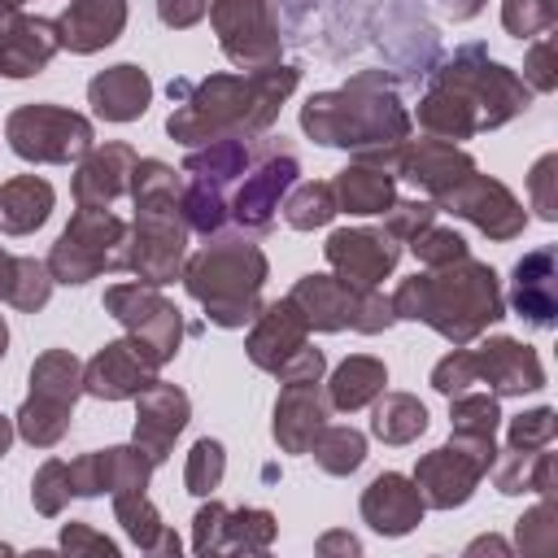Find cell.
<instances>
[{
  "label": "cell",
  "instance_id": "cell-1",
  "mask_svg": "<svg viewBox=\"0 0 558 558\" xmlns=\"http://www.w3.org/2000/svg\"><path fill=\"white\" fill-rule=\"evenodd\" d=\"M296 65H266L244 74H205V78H170V118L166 135L183 148H201L214 140H262L283 100L296 92Z\"/></svg>",
  "mask_w": 558,
  "mask_h": 558
},
{
  "label": "cell",
  "instance_id": "cell-2",
  "mask_svg": "<svg viewBox=\"0 0 558 558\" xmlns=\"http://www.w3.org/2000/svg\"><path fill=\"white\" fill-rule=\"evenodd\" d=\"M532 105V87L501 61L488 57L484 44H462L453 57H440L427 70V92L418 96L414 122L436 140H471L480 131H497Z\"/></svg>",
  "mask_w": 558,
  "mask_h": 558
},
{
  "label": "cell",
  "instance_id": "cell-3",
  "mask_svg": "<svg viewBox=\"0 0 558 558\" xmlns=\"http://www.w3.org/2000/svg\"><path fill=\"white\" fill-rule=\"evenodd\" d=\"M301 131L323 148H344L357 161H375L397 174V157L414 131V118L401 105L397 78L388 70H357L349 83L314 92L301 105Z\"/></svg>",
  "mask_w": 558,
  "mask_h": 558
},
{
  "label": "cell",
  "instance_id": "cell-4",
  "mask_svg": "<svg viewBox=\"0 0 558 558\" xmlns=\"http://www.w3.org/2000/svg\"><path fill=\"white\" fill-rule=\"evenodd\" d=\"M397 318L427 323L449 344L480 340L497 318H506V296L497 283V270L475 257H458L449 266H432L423 275H410L388 296Z\"/></svg>",
  "mask_w": 558,
  "mask_h": 558
},
{
  "label": "cell",
  "instance_id": "cell-5",
  "mask_svg": "<svg viewBox=\"0 0 558 558\" xmlns=\"http://www.w3.org/2000/svg\"><path fill=\"white\" fill-rule=\"evenodd\" d=\"M131 201L135 222L126 240V270L140 275V283H174L187 262V218H183V170H174L161 157H140L131 174Z\"/></svg>",
  "mask_w": 558,
  "mask_h": 558
},
{
  "label": "cell",
  "instance_id": "cell-6",
  "mask_svg": "<svg viewBox=\"0 0 558 558\" xmlns=\"http://www.w3.org/2000/svg\"><path fill=\"white\" fill-rule=\"evenodd\" d=\"M183 288L192 301H201L205 318L214 327H248L262 310V288L270 279V262L262 244L248 235H214L201 253L183 262Z\"/></svg>",
  "mask_w": 558,
  "mask_h": 558
},
{
  "label": "cell",
  "instance_id": "cell-7",
  "mask_svg": "<svg viewBox=\"0 0 558 558\" xmlns=\"http://www.w3.org/2000/svg\"><path fill=\"white\" fill-rule=\"evenodd\" d=\"M26 384L31 392L17 405L13 427L31 449H52L74 423V401L83 397V362L70 349H44L31 362Z\"/></svg>",
  "mask_w": 558,
  "mask_h": 558
},
{
  "label": "cell",
  "instance_id": "cell-8",
  "mask_svg": "<svg viewBox=\"0 0 558 558\" xmlns=\"http://www.w3.org/2000/svg\"><path fill=\"white\" fill-rule=\"evenodd\" d=\"M248 153H253V140H214V144L187 148V157L179 166L183 170V218L205 240L222 235L227 201L248 166Z\"/></svg>",
  "mask_w": 558,
  "mask_h": 558
},
{
  "label": "cell",
  "instance_id": "cell-9",
  "mask_svg": "<svg viewBox=\"0 0 558 558\" xmlns=\"http://www.w3.org/2000/svg\"><path fill=\"white\" fill-rule=\"evenodd\" d=\"M126 240H131V222L118 218L113 209H78L48 253L52 283L78 288L105 270H126Z\"/></svg>",
  "mask_w": 558,
  "mask_h": 558
},
{
  "label": "cell",
  "instance_id": "cell-10",
  "mask_svg": "<svg viewBox=\"0 0 558 558\" xmlns=\"http://www.w3.org/2000/svg\"><path fill=\"white\" fill-rule=\"evenodd\" d=\"M244 353L257 371L275 375L279 384H296V379H323L327 357L323 349L310 344V323L305 314L283 296L257 310V318L248 323L244 336Z\"/></svg>",
  "mask_w": 558,
  "mask_h": 558
},
{
  "label": "cell",
  "instance_id": "cell-11",
  "mask_svg": "<svg viewBox=\"0 0 558 558\" xmlns=\"http://www.w3.org/2000/svg\"><path fill=\"white\" fill-rule=\"evenodd\" d=\"M288 301L305 314L310 331H362V336H379L397 323L392 301L379 296L375 288H353L336 275H301L288 292Z\"/></svg>",
  "mask_w": 558,
  "mask_h": 558
},
{
  "label": "cell",
  "instance_id": "cell-12",
  "mask_svg": "<svg viewBox=\"0 0 558 558\" xmlns=\"http://www.w3.org/2000/svg\"><path fill=\"white\" fill-rule=\"evenodd\" d=\"M301 161L283 140H262L248 153V166L240 174V183L231 187L227 201V222H235L244 235H262L275 227V214L288 196V187L296 183Z\"/></svg>",
  "mask_w": 558,
  "mask_h": 558
},
{
  "label": "cell",
  "instance_id": "cell-13",
  "mask_svg": "<svg viewBox=\"0 0 558 558\" xmlns=\"http://www.w3.org/2000/svg\"><path fill=\"white\" fill-rule=\"evenodd\" d=\"M4 140H9V148L22 161H35V166H70V161H78L96 144V131H92V122L78 109L44 105L39 100V105H17L4 118Z\"/></svg>",
  "mask_w": 558,
  "mask_h": 558
},
{
  "label": "cell",
  "instance_id": "cell-14",
  "mask_svg": "<svg viewBox=\"0 0 558 558\" xmlns=\"http://www.w3.org/2000/svg\"><path fill=\"white\" fill-rule=\"evenodd\" d=\"M497 458V440L493 436H466V432H453L449 445L423 453L414 462V484L423 493V506L427 510H453V506H466L471 493L480 488V480L488 475Z\"/></svg>",
  "mask_w": 558,
  "mask_h": 558
},
{
  "label": "cell",
  "instance_id": "cell-15",
  "mask_svg": "<svg viewBox=\"0 0 558 558\" xmlns=\"http://www.w3.org/2000/svg\"><path fill=\"white\" fill-rule=\"evenodd\" d=\"M105 314L118 318L126 327V336L140 344V353L161 371L179 344H183V310L161 296V288L153 283H113L105 288Z\"/></svg>",
  "mask_w": 558,
  "mask_h": 558
},
{
  "label": "cell",
  "instance_id": "cell-16",
  "mask_svg": "<svg viewBox=\"0 0 558 558\" xmlns=\"http://www.w3.org/2000/svg\"><path fill=\"white\" fill-rule=\"evenodd\" d=\"M209 26L222 57L240 70H266L283 57V31L270 0H209Z\"/></svg>",
  "mask_w": 558,
  "mask_h": 558
},
{
  "label": "cell",
  "instance_id": "cell-17",
  "mask_svg": "<svg viewBox=\"0 0 558 558\" xmlns=\"http://www.w3.org/2000/svg\"><path fill=\"white\" fill-rule=\"evenodd\" d=\"M436 214H453V218H466L475 231H484L488 240H514L523 235L527 227V209L519 205V196L501 183V179H488L480 170H471L466 179H458L445 196L432 201Z\"/></svg>",
  "mask_w": 558,
  "mask_h": 558
},
{
  "label": "cell",
  "instance_id": "cell-18",
  "mask_svg": "<svg viewBox=\"0 0 558 558\" xmlns=\"http://www.w3.org/2000/svg\"><path fill=\"white\" fill-rule=\"evenodd\" d=\"M323 257L336 279L353 288H379L401 262V240H392L384 227H340L327 235Z\"/></svg>",
  "mask_w": 558,
  "mask_h": 558
},
{
  "label": "cell",
  "instance_id": "cell-19",
  "mask_svg": "<svg viewBox=\"0 0 558 558\" xmlns=\"http://www.w3.org/2000/svg\"><path fill=\"white\" fill-rule=\"evenodd\" d=\"M384 26H379V48L384 57L401 70L405 83L427 78V70L440 61V39L436 26L423 17V9H414L410 0H384Z\"/></svg>",
  "mask_w": 558,
  "mask_h": 558
},
{
  "label": "cell",
  "instance_id": "cell-20",
  "mask_svg": "<svg viewBox=\"0 0 558 558\" xmlns=\"http://www.w3.org/2000/svg\"><path fill=\"white\" fill-rule=\"evenodd\" d=\"M70 466V488L74 497H100V493H126V488H148L153 480V458L131 440V445H113V449H92L65 462Z\"/></svg>",
  "mask_w": 558,
  "mask_h": 558
},
{
  "label": "cell",
  "instance_id": "cell-21",
  "mask_svg": "<svg viewBox=\"0 0 558 558\" xmlns=\"http://www.w3.org/2000/svg\"><path fill=\"white\" fill-rule=\"evenodd\" d=\"M157 379V366L140 353L131 336L105 340L87 362H83V392L96 401H131Z\"/></svg>",
  "mask_w": 558,
  "mask_h": 558
},
{
  "label": "cell",
  "instance_id": "cell-22",
  "mask_svg": "<svg viewBox=\"0 0 558 558\" xmlns=\"http://www.w3.org/2000/svg\"><path fill=\"white\" fill-rule=\"evenodd\" d=\"M135 161L140 153L122 140H109V144H92L83 157H78V170H74V205L78 209H113L122 196H131V174H135Z\"/></svg>",
  "mask_w": 558,
  "mask_h": 558
},
{
  "label": "cell",
  "instance_id": "cell-23",
  "mask_svg": "<svg viewBox=\"0 0 558 558\" xmlns=\"http://www.w3.org/2000/svg\"><path fill=\"white\" fill-rule=\"evenodd\" d=\"M187 418H192L187 392L174 388V384H166V379H153V384L135 397V432H131V440L161 466V462L170 458L179 432L187 427Z\"/></svg>",
  "mask_w": 558,
  "mask_h": 558
},
{
  "label": "cell",
  "instance_id": "cell-24",
  "mask_svg": "<svg viewBox=\"0 0 558 558\" xmlns=\"http://www.w3.org/2000/svg\"><path fill=\"white\" fill-rule=\"evenodd\" d=\"M471 353H475V379L488 384L493 397H523L545 388V366L536 349L514 336H488Z\"/></svg>",
  "mask_w": 558,
  "mask_h": 558
},
{
  "label": "cell",
  "instance_id": "cell-25",
  "mask_svg": "<svg viewBox=\"0 0 558 558\" xmlns=\"http://www.w3.org/2000/svg\"><path fill=\"white\" fill-rule=\"evenodd\" d=\"M475 170V157L449 140H436V135H423V140H405L401 144V157H397V179L414 183L427 201L445 196L458 179H466Z\"/></svg>",
  "mask_w": 558,
  "mask_h": 558
},
{
  "label": "cell",
  "instance_id": "cell-26",
  "mask_svg": "<svg viewBox=\"0 0 558 558\" xmlns=\"http://www.w3.org/2000/svg\"><path fill=\"white\" fill-rule=\"evenodd\" d=\"M510 310L523 323L541 327V331L558 327V248L554 244L532 248L514 262V270H510Z\"/></svg>",
  "mask_w": 558,
  "mask_h": 558
},
{
  "label": "cell",
  "instance_id": "cell-27",
  "mask_svg": "<svg viewBox=\"0 0 558 558\" xmlns=\"http://www.w3.org/2000/svg\"><path fill=\"white\" fill-rule=\"evenodd\" d=\"M61 52L57 22L31 17L22 9H0V74L4 78H31L48 70V61Z\"/></svg>",
  "mask_w": 558,
  "mask_h": 558
},
{
  "label": "cell",
  "instance_id": "cell-28",
  "mask_svg": "<svg viewBox=\"0 0 558 558\" xmlns=\"http://www.w3.org/2000/svg\"><path fill=\"white\" fill-rule=\"evenodd\" d=\"M331 418V401L323 379H296L279 388L275 401V418H270V436L283 453H305L310 440L318 436V427Z\"/></svg>",
  "mask_w": 558,
  "mask_h": 558
},
{
  "label": "cell",
  "instance_id": "cell-29",
  "mask_svg": "<svg viewBox=\"0 0 558 558\" xmlns=\"http://www.w3.org/2000/svg\"><path fill=\"white\" fill-rule=\"evenodd\" d=\"M423 514H427L423 493L401 471H384L362 488V523L379 536H405L423 523Z\"/></svg>",
  "mask_w": 558,
  "mask_h": 558
},
{
  "label": "cell",
  "instance_id": "cell-30",
  "mask_svg": "<svg viewBox=\"0 0 558 558\" xmlns=\"http://www.w3.org/2000/svg\"><path fill=\"white\" fill-rule=\"evenodd\" d=\"M126 31V0H70L57 17V39L74 57L109 48Z\"/></svg>",
  "mask_w": 558,
  "mask_h": 558
},
{
  "label": "cell",
  "instance_id": "cell-31",
  "mask_svg": "<svg viewBox=\"0 0 558 558\" xmlns=\"http://www.w3.org/2000/svg\"><path fill=\"white\" fill-rule=\"evenodd\" d=\"M148 100H153V78L135 61H118V65L92 74V83H87V105L105 122H135L148 113Z\"/></svg>",
  "mask_w": 558,
  "mask_h": 558
},
{
  "label": "cell",
  "instance_id": "cell-32",
  "mask_svg": "<svg viewBox=\"0 0 558 558\" xmlns=\"http://www.w3.org/2000/svg\"><path fill=\"white\" fill-rule=\"evenodd\" d=\"M331 192H336V209L340 214L371 218V214H384L397 201V174L388 166H375V161H357L353 157L331 179Z\"/></svg>",
  "mask_w": 558,
  "mask_h": 558
},
{
  "label": "cell",
  "instance_id": "cell-33",
  "mask_svg": "<svg viewBox=\"0 0 558 558\" xmlns=\"http://www.w3.org/2000/svg\"><path fill=\"white\" fill-rule=\"evenodd\" d=\"M488 471H493L497 493H506V497H519V493L554 497V488H558V458L549 453V445L545 449H510L506 445Z\"/></svg>",
  "mask_w": 558,
  "mask_h": 558
},
{
  "label": "cell",
  "instance_id": "cell-34",
  "mask_svg": "<svg viewBox=\"0 0 558 558\" xmlns=\"http://www.w3.org/2000/svg\"><path fill=\"white\" fill-rule=\"evenodd\" d=\"M52 205H57V192L48 179L13 174L9 183H0V231L4 235H31L48 222Z\"/></svg>",
  "mask_w": 558,
  "mask_h": 558
},
{
  "label": "cell",
  "instance_id": "cell-35",
  "mask_svg": "<svg viewBox=\"0 0 558 558\" xmlns=\"http://www.w3.org/2000/svg\"><path fill=\"white\" fill-rule=\"evenodd\" d=\"M384 388H388V366H384L379 357H371V353H353V357H344V362L331 371V379H327V401H331V410L353 414V410L371 405Z\"/></svg>",
  "mask_w": 558,
  "mask_h": 558
},
{
  "label": "cell",
  "instance_id": "cell-36",
  "mask_svg": "<svg viewBox=\"0 0 558 558\" xmlns=\"http://www.w3.org/2000/svg\"><path fill=\"white\" fill-rule=\"evenodd\" d=\"M113 519L122 523V532L131 536V545H140L144 554H170V558H179V536L161 523V514H157V506L148 501L144 488L113 493Z\"/></svg>",
  "mask_w": 558,
  "mask_h": 558
},
{
  "label": "cell",
  "instance_id": "cell-37",
  "mask_svg": "<svg viewBox=\"0 0 558 558\" xmlns=\"http://www.w3.org/2000/svg\"><path fill=\"white\" fill-rule=\"evenodd\" d=\"M52 296V270L48 262L35 257H17L0 248V301L22 310V314H39Z\"/></svg>",
  "mask_w": 558,
  "mask_h": 558
},
{
  "label": "cell",
  "instance_id": "cell-38",
  "mask_svg": "<svg viewBox=\"0 0 558 558\" xmlns=\"http://www.w3.org/2000/svg\"><path fill=\"white\" fill-rule=\"evenodd\" d=\"M371 436L384 445H410L427 432V405L414 392H379L371 401Z\"/></svg>",
  "mask_w": 558,
  "mask_h": 558
},
{
  "label": "cell",
  "instance_id": "cell-39",
  "mask_svg": "<svg viewBox=\"0 0 558 558\" xmlns=\"http://www.w3.org/2000/svg\"><path fill=\"white\" fill-rule=\"evenodd\" d=\"M275 532H279V523L262 506L227 510L222 514V532H218V554H266Z\"/></svg>",
  "mask_w": 558,
  "mask_h": 558
},
{
  "label": "cell",
  "instance_id": "cell-40",
  "mask_svg": "<svg viewBox=\"0 0 558 558\" xmlns=\"http://www.w3.org/2000/svg\"><path fill=\"white\" fill-rule=\"evenodd\" d=\"M305 453H314V462L327 475H353L366 462V436L357 427H344V423H323Z\"/></svg>",
  "mask_w": 558,
  "mask_h": 558
},
{
  "label": "cell",
  "instance_id": "cell-41",
  "mask_svg": "<svg viewBox=\"0 0 558 558\" xmlns=\"http://www.w3.org/2000/svg\"><path fill=\"white\" fill-rule=\"evenodd\" d=\"M283 222L296 227V231H318L327 227L340 209H336V192L327 179H310V183H292L288 196H283Z\"/></svg>",
  "mask_w": 558,
  "mask_h": 558
},
{
  "label": "cell",
  "instance_id": "cell-42",
  "mask_svg": "<svg viewBox=\"0 0 558 558\" xmlns=\"http://www.w3.org/2000/svg\"><path fill=\"white\" fill-rule=\"evenodd\" d=\"M449 423L453 432H466V436H497L501 427V405L493 392H458L449 397Z\"/></svg>",
  "mask_w": 558,
  "mask_h": 558
},
{
  "label": "cell",
  "instance_id": "cell-43",
  "mask_svg": "<svg viewBox=\"0 0 558 558\" xmlns=\"http://www.w3.org/2000/svg\"><path fill=\"white\" fill-rule=\"evenodd\" d=\"M222 475H227V449H222V440H214V436L196 440L192 453H187V466H183V488L192 497H214V488L222 484Z\"/></svg>",
  "mask_w": 558,
  "mask_h": 558
},
{
  "label": "cell",
  "instance_id": "cell-44",
  "mask_svg": "<svg viewBox=\"0 0 558 558\" xmlns=\"http://www.w3.org/2000/svg\"><path fill=\"white\" fill-rule=\"evenodd\" d=\"M514 541H519L523 554H536V558L558 549V506H554V497H541V506H532L519 519Z\"/></svg>",
  "mask_w": 558,
  "mask_h": 558
},
{
  "label": "cell",
  "instance_id": "cell-45",
  "mask_svg": "<svg viewBox=\"0 0 558 558\" xmlns=\"http://www.w3.org/2000/svg\"><path fill=\"white\" fill-rule=\"evenodd\" d=\"M558 22V0H501V26L514 39H536Z\"/></svg>",
  "mask_w": 558,
  "mask_h": 558
},
{
  "label": "cell",
  "instance_id": "cell-46",
  "mask_svg": "<svg viewBox=\"0 0 558 558\" xmlns=\"http://www.w3.org/2000/svg\"><path fill=\"white\" fill-rule=\"evenodd\" d=\"M70 497H74V488H70V466H65L61 458H48V462L35 471V480H31V501H35V510H39L44 519H57Z\"/></svg>",
  "mask_w": 558,
  "mask_h": 558
},
{
  "label": "cell",
  "instance_id": "cell-47",
  "mask_svg": "<svg viewBox=\"0 0 558 558\" xmlns=\"http://www.w3.org/2000/svg\"><path fill=\"white\" fill-rule=\"evenodd\" d=\"M410 253L423 262V270H432V266H449V262H458V257H471L466 240H462L453 227H436V222H427V227L410 240Z\"/></svg>",
  "mask_w": 558,
  "mask_h": 558
},
{
  "label": "cell",
  "instance_id": "cell-48",
  "mask_svg": "<svg viewBox=\"0 0 558 558\" xmlns=\"http://www.w3.org/2000/svg\"><path fill=\"white\" fill-rule=\"evenodd\" d=\"M558 436V414L554 405H536V410H523L506 423V445L510 449H545L554 445Z\"/></svg>",
  "mask_w": 558,
  "mask_h": 558
},
{
  "label": "cell",
  "instance_id": "cell-49",
  "mask_svg": "<svg viewBox=\"0 0 558 558\" xmlns=\"http://www.w3.org/2000/svg\"><path fill=\"white\" fill-rule=\"evenodd\" d=\"M471 384H480V379H475V353H471L466 344H453V353H445V357L432 366V388H436L440 397H458V392H466Z\"/></svg>",
  "mask_w": 558,
  "mask_h": 558
},
{
  "label": "cell",
  "instance_id": "cell-50",
  "mask_svg": "<svg viewBox=\"0 0 558 558\" xmlns=\"http://www.w3.org/2000/svg\"><path fill=\"white\" fill-rule=\"evenodd\" d=\"M527 196H532L536 218L558 222V157L554 153L536 157V166L527 170Z\"/></svg>",
  "mask_w": 558,
  "mask_h": 558
},
{
  "label": "cell",
  "instance_id": "cell-51",
  "mask_svg": "<svg viewBox=\"0 0 558 558\" xmlns=\"http://www.w3.org/2000/svg\"><path fill=\"white\" fill-rule=\"evenodd\" d=\"M427 222H436V205L432 201H392L384 209V231L401 244H410Z\"/></svg>",
  "mask_w": 558,
  "mask_h": 558
},
{
  "label": "cell",
  "instance_id": "cell-52",
  "mask_svg": "<svg viewBox=\"0 0 558 558\" xmlns=\"http://www.w3.org/2000/svg\"><path fill=\"white\" fill-rule=\"evenodd\" d=\"M519 78H523L532 92H554V87H558V65H554V39H549V35H536V39H532Z\"/></svg>",
  "mask_w": 558,
  "mask_h": 558
},
{
  "label": "cell",
  "instance_id": "cell-53",
  "mask_svg": "<svg viewBox=\"0 0 558 558\" xmlns=\"http://www.w3.org/2000/svg\"><path fill=\"white\" fill-rule=\"evenodd\" d=\"M61 549H65L70 558H78V554H96V558H118V541H109L105 532H96L92 523H78V519H70V523L61 527Z\"/></svg>",
  "mask_w": 558,
  "mask_h": 558
},
{
  "label": "cell",
  "instance_id": "cell-54",
  "mask_svg": "<svg viewBox=\"0 0 558 558\" xmlns=\"http://www.w3.org/2000/svg\"><path fill=\"white\" fill-rule=\"evenodd\" d=\"M222 514H227V506L222 501H205L201 510H196V519H192V549L201 554V558H209V554H218V532H222Z\"/></svg>",
  "mask_w": 558,
  "mask_h": 558
},
{
  "label": "cell",
  "instance_id": "cell-55",
  "mask_svg": "<svg viewBox=\"0 0 558 558\" xmlns=\"http://www.w3.org/2000/svg\"><path fill=\"white\" fill-rule=\"evenodd\" d=\"M209 13V0H157V17L170 31H187Z\"/></svg>",
  "mask_w": 558,
  "mask_h": 558
},
{
  "label": "cell",
  "instance_id": "cell-56",
  "mask_svg": "<svg viewBox=\"0 0 558 558\" xmlns=\"http://www.w3.org/2000/svg\"><path fill=\"white\" fill-rule=\"evenodd\" d=\"M314 549H318L323 558H327V554H362V541L349 536V532H327V536H318Z\"/></svg>",
  "mask_w": 558,
  "mask_h": 558
},
{
  "label": "cell",
  "instance_id": "cell-57",
  "mask_svg": "<svg viewBox=\"0 0 558 558\" xmlns=\"http://www.w3.org/2000/svg\"><path fill=\"white\" fill-rule=\"evenodd\" d=\"M484 4H488V0H440V9H445L449 22H471Z\"/></svg>",
  "mask_w": 558,
  "mask_h": 558
},
{
  "label": "cell",
  "instance_id": "cell-58",
  "mask_svg": "<svg viewBox=\"0 0 558 558\" xmlns=\"http://www.w3.org/2000/svg\"><path fill=\"white\" fill-rule=\"evenodd\" d=\"M13 436H17V427H13V418H9V414H0V458L9 453V445H13Z\"/></svg>",
  "mask_w": 558,
  "mask_h": 558
},
{
  "label": "cell",
  "instance_id": "cell-59",
  "mask_svg": "<svg viewBox=\"0 0 558 558\" xmlns=\"http://www.w3.org/2000/svg\"><path fill=\"white\" fill-rule=\"evenodd\" d=\"M471 549H497V554H506L510 545H506V541H497V536H484V541H475Z\"/></svg>",
  "mask_w": 558,
  "mask_h": 558
},
{
  "label": "cell",
  "instance_id": "cell-60",
  "mask_svg": "<svg viewBox=\"0 0 558 558\" xmlns=\"http://www.w3.org/2000/svg\"><path fill=\"white\" fill-rule=\"evenodd\" d=\"M4 353H9V323H4V314H0V362H4Z\"/></svg>",
  "mask_w": 558,
  "mask_h": 558
},
{
  "label": "cell",
  "instance_id": "cell-61",
  "mask_svg": "<svg viewBox=\"0 0 558 558\" xmlns=\"http://www.w3.org/2000/svg\"><path fill=\"white\" fill-rule=\"evenodd\" d=\"M26 0H0V9H22Z\"/></svg>",
  "mask_w": 558,
  "mask_h": 558
},
{
  "label": "cell",
  "instance_id": "cell-62",
  "mask_svg": "<svg viewBox=\"0 0 558 558\" xmlns=\"http://www.w3.org/2000/svg\"><path fill=\"white\" fill-rule=\"evenodd\" d=\"M0 554H13V545H4V541H0Z\"/></svg>",
  "mask_w": 558,
  "mask_h": 558
}]
</instances>
